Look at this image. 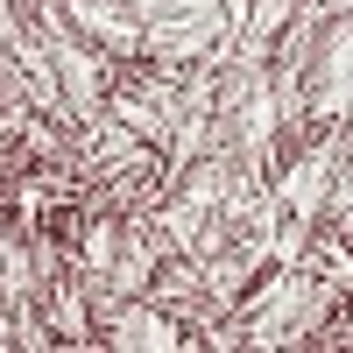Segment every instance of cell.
<instances>
[{
    "mask_svg": "<svg viewBox=\"0 0 353 353\" xmlns=\"http://www.w3.org/2000/svg\"><path fill=\"white\" fill-rule=\"evenodd\" d=\"M304 106L311 121H346L353 113V14H332L304 57Z\"/></svg>",
    "mask_w": 353,
    "mask_h": 353,
    "instance_id": "6da1fadb",
    "label": "cell"
},
{
    "mask_svg": "<svg viewBox=\"0 0 353 353\" xmlns=\"http://www.w3.org/2000/svg\"><path fill=\"white\" fill-rule=\"evenodd\" d=\"M64 14L106 64H141L149 57V28H141V14L128 0H64Z\"/></svg>",
    "mask_w": 353,
    "mask_h": 353,
    "instance_id": "7a4b0ae2",
    "label": "cell"
}]
</instances>
